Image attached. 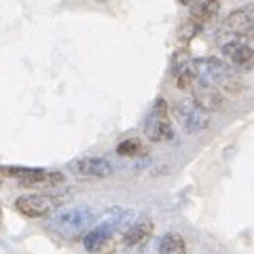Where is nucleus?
I'll return each mask as SVG.
<instances>
[{
  "label": "nucleus",
  "mask_w": 254,
  "mask_h": 254,
  "mask_svg": "<svg viewBox=\"0 0 254 254\" xmlns=\"http://www.w3.org/2000/svg\"><path fill=\"white\" fill-rule=\"evenodd\" d=\"M187 246L178 233H168L159 240V254H185Z\"/></svg>",
  "instance_id": "ddd939ff"
},
{
  "label": "nucleus",
  "mask_w": 254,
  "mask_h": 254,
  "mask_svg": "<svg viewBox=\"0 0 254 254\" xmlns=\"http://www.w3.org/2000/svg\"><path fill=\"white\" fill-rule=\"evenodd\" d=\"M176 119L180 121L182 129L187 133H199L210 127V113L205 108H201L195 100H180L174 106Z\"/></svg>",
  "instance_id": "39448f33"
},
{
  "label": "nucleus",
  "mask_w": 254,
  "mask_h": 254,
  "mask_svg": "<svg viewBox=\"0 0 254 254\" xmlns=\"http://www.w3.org/2000/svg\"><path fill=\"white\" fill-rule=\"evenodd\" d=\"M68 170L78 178H108L113 163L104 157H78L68 163Z\"/></svg>",
  "instance_id": "423d86ee"
},
{
  "label": "nucleus",
  "mask_w": 254,
  "mask_h": 254,
  "mask_svg": "<svg viewBox=\"0 0 254 254\" xmlns=\"http://www.w3.org/2000/svg\"><path fill=\"white\" fill-rule=\"evenodd\" d=\"M0 225H2V208H0Z\"/></svg>",
  "instance_id": "a211bd4d"
},
{
  "label": "nucleus",
  "mask_w": 254,
  "mask_h": 254,
  "mask_svg": "<svg viewBox=\"0 0 254 254\" xmlns=\"http://www.w3.org/2000/svg\"><path fill=\"white\" fill-rule=\"evenodd\" d=\"M178 2H180V4H185V6H189V4H190V0H178Z\"/></svg>",
  "instance_id": "f3484780"
},
{
  "label": "nucleus",
  "mask_w": 254,
  "mask_h": 254,
  "mask_svg": "<svg viewBox=\"0 0 254 254\" xmlns=\"http://www.w3.org/2000/svg\"><path fill=\"white\" fill-rule=\"evenodd\" d=\"M58 208V199L51 195H21L15 199V210L28 218H43Z\"/></svg>",
  "instance_id": "0eeeda50"
},
{
  "label": "nucleus",
  "mask_w": 254,
  "mask_h": 254,
  "mask_svg": "<svg viewBox=\"0 0 254 254\" xmlns=\"http://www.w3.org/2000/svg\"><path fill=\"white\" fill-rule=\"evenodd\" d=\"M0 176L17 180L21 187H55L62 185L66 176L62 172H49L43 168H19V165H0Z\"/></svg>",
  "instance_id": "7ed1b4c3"
},
{
  "label": "nucleus",
  "mask_w": 254,
  "mask_h": 254,
  "mask_svg": "<svg viewBox=\"0 0 254 254\" xmlns=\"http://www.w3.org/2000/svg\"><path fill=\"white\" fill-rule=\"evenodd\" d=\"M142 153V142L138 138H127L117 146V155L121 157H136Z\"/></svg>",
  "instance_id": "2eb2a0df"
},
{
  "label": "nucleus",
  "mask_w": 254,
  "mask_h": 254,
  "mask_svg": "<svg viewBox=\"0 0 254 254\" xmlns=\"http://www.w3.org/2000/svg\"><path fill=\"white\" fill-rule=\"evenodd\" d=\"M190 91H193V100L201 108L208 110V113H214V110H220L222 106H225V98H222L220 89H216L214 85L195 81V85L190 87Z\"/></svg>",
  "instance_id": "1a4fd4ad"
},
{
  "label": "nucleus",
  "mask_w": 254,
  "mask_h": 254,
  "mask_svg": "<svg viewBox=\"0 0 254 254\" xmlns=\"http://www.w3.org/2000/svg\"><path fill=\"white\" fill-rule=\"evenodd\" d=\"M0 187H2V176H0Z\"/></svg>",
  "instance_id": "6ab92c4d"
},
{
  "label": "nucleus",
  "mask_w": 254,
  "mask_h": 254,
  "mask_svg": "<svg viewBox=\"0 0 254 254\" xmlns=\"http://www.w3.org/2000/svg\"><path fill=\"white\" fill-rule=\"evenodd\" d=\"M222 55L237 68H250L254 64V49L242 41H231L222 45Z\"/></svg>",
  "instance_id": "9d476101"
},
{
  "label": "nucleus",
  "mask_w": 254,
  "mask_h": 254,
  "mask_svg": "<svg viewBox=\"0 0 254 254\" xmlns=\"http://www.w3.org/2000/svg\"><path fill=\"white\" fill-rule=\"evenodd\" d=\"M153 231H155L153 220H148V218L138 220L136 225H131L129 229H127V233L123 235V244L125 246H140L153 235Z\"/></svg>",
  "instance_id": "f8f14e48"
},
{
  "label": "nucleus",
  "mask_w": 254,
  "mask_h": 254,
  "mask_svg": "<svg viewBox=\"0 0 254 254\" xmlns=\"http://www.w3.org/2000/svg\"><path fill=\"white\" fill-rule=\"evenodd\" d=\"M190 19H195L199 26H205L208 21L216 17L220 9V0H190Z\"/></svg>",
  "instance_id": "9b49d317"
},
{
  "label": "nucleus",
  "mask_w": 254,
  "mask_h": 254,
  "mask_svg": "<svg viewBox=\"0 0 254 254\" xmlns=\"http://www.w3.org/2000/svg\"><path fill=\"white\" fill-rule=\"evenodd\" d=\"M201 30H203V26H199L195 19L187 17L185 21H182V26L178 28V41H180V45H189Z\"/></svg>",
  "instance_id": "4468645a"
},
{
  "label": "nucleus",
  "mask_w": 254,
  "mask_h": 254,
  "mask_svg": "<svg viewBox=\"0 0 254 254\" xmlns=\"http://www.w3.org/2000/svg\"><path fill=\"white\" fill-rule=\"evenodd\" d=\"M190 62H193V58H190L189 49H178L176 53L172 55V74H178L180 70L189 68Z\"/></svg>",
  "instance_id": "dca6fc26"
},
{
  "label": "nucleus",
  "mask_w": 254,
  "mask_h": 254,
  "mask_svg": "<svg viewBox=\"0 0 254 254\" xmlns=\"http://www.w3.org/2000/svg\"><path fill=\"white\" fill-rule=\"evenodd\" d=\"M227 28L231 34L240 38H252L254 36V4L240 6V9L229 13Z\"/></svg>",
  "instance_id": "6e6552de"
},
{
  "label": "nucleus",
  "mask_w": 254,
  "mask_h": 254,
  "mask_svg": "<svg viewBox=\"0 0 254 254\" xmlns=\"http://www.w3.org/2000/svg\"><path fill=\"white\" fill-rule=\"evenodd\" d=\"M144 133L153 142H170L174 140V127L170 123V108L168 102L159 98L153 106V113L148 115L144 123Z\"/></svg>",
  "instance_id": "20e7f679"
},
{
  "label": "nucleus",
  "mask_w": 254,
  "mask_h": 254,
  "mask_svg": "<svg viewBox=\"0 0 254 254\" xmlns=\"http://www.w3.org/2000/svg\"><path fill=\"white\" fill-rule=\"evenodd\" d=\"M93 220H95V214L91 208L76 205V208H68V210H62L60 214H55L53 229L62 237H66V240H74V237H81L87 233V229L93 225Z\"/></svg>",
  "instance_id": "f03ea898"
},
{
  "label": "nucleus",
  "mask_w": 254,
  "mask_h": 254,
  "mask_svg": "<svg viewBox=\"0 0 254 254\" xmlns=\"http://www.w3.org/2000/svg\"><path fill=\"white\" fill-rule=\"evenodd\" d=\"M193 72L197 76V81L214 85L216 89L229 91V93H240L244 89V83L237 76V72H233L225 62H220L216 58L193 60Z\"/></svg>",
  "instance_id": "f257e3e1"
}]
</instances>
